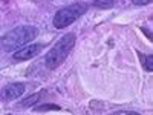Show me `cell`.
<instances>
[{
  "mask_svg": "<svg viewBox=\"0 0 153 115\" xmlns=\"http://www.w3.org/2000/svg\"><path fill=\"white\" fill-rule=\"evenodd\" d=\"M87 11V5L86 3H74L69 5L66 8H61L60 11H57V14L54 16V26L58 29H63L69 26L71 23H74L78 17H81L84 12Z\"/></svg>",
  "mask_w": 153,
  "mask_h": 115,
  "instance_id": "3",
  "label": "cell"
},
{
  "mask_svg": "<svg viewBox=\"0 0 153 115\" xmlns=\"http://www.w3.org/2000/svg\"><path fill=\"white\" fill-rule=\"evenodd\" d=\"M23 92H25V84L23 83H11L0 91V98L3 101H12V100L22 97Z\"/></svg>",
  "mask_w": 153,
  "mask_h": 115,
  "instance_id": "5",
  "label": "cell"
},
{
  "mask_svg": "<svg viewBox=\"0 0 153 115\" xmlns=\"http://www.w3.org/2000/svg\"><path fill=\"white\" fill-rule=\"evenodd\" d=\"M40 97H42V94H35V95H31L29 98H25V100L22 101V106H25V108H29V106L35 105L37 101L40 100Z\"/></svg>",
  "mask_w": 153,
  "mask_h": 115,
  "instance_id": "7",
  "label": "cell"
},
{
  "mask_svg": "<svg viewBox=\"0 0 153 115\" xmlns=\"http://www.w3.org/2000/svg\"><path fill=\"white\" fill-rule=\"evenodd\" d=\"M37 34L38 31L35 26H28V25L26 26H17L0 38V45L6 52H14V51L29 45L37 37Z\"/></svg>",
  "mask_w": 153,
  "mask_h": 115,
  "instance_id": "1",
  "label": "cell"
},
{
  "mask_svg": "<svg viewBox=\"0 0 153 115\" xmlns=\"http://www.w3.org/2000/svg\"><path fill=\"white\" fill-rule=\"evenodd\" d=\"M94 6L97 8H101V9H107V8H112L115 3H117V0H92Z\"/></svg>",
  "mask_w": 153,
  "mask_h": 115,
  "instance_id": "6",
  "label": "cell"
},
{
  "mask_svg": "<svg viewBox=\"0 0 153 115\" xmlns=\"http://www.w3.org/2000/svg\"><path fill=\"white\" fill-rule=\"evenodd\" d=\"M143 31H144V32H146V34H147V35H149V38H152V34H150V32H149V31H147V29H146V28H144V29H143Z\"/></svg>",
  "mask_w": 153,
  "mask_h": 115,
  "instance_id": "11",
  "label": "cell"
},
{
  "mask_svg": "<svg viewBox=\"0 0 153 115\" xmlns=\"http://www.w3.org/2000/svg\"><path fill=\"white\" fill-rule=\"evenodd\" d=\"M34 111H37V112H43V111H60V106H57V105H42V106L34 108Z\"/></svg>",
  "mask_w": 153,
  "mask_h": 115,
  "instance_id": "8",
  "label": "cell"
},
{
  "mask_svg": "<svg viewBox=\"0 0 153 115\" xmlns=\"http://www.w3.org/2000/svg\"><path fill=\"white\" fill-rule=\"evenodd\" d=\"M76 37L74 32H69L66 35H63L60 40L49 49V52L45 57V65L48 69H55L58 68L63 61L68 58V55L71 54V51L75 45Z\"/></svg>",
  "mask_w": 153,
  "mask_h": 115,
  "instance_id": "2",
  "label": "cell"
},
{
  "mask_svg": "<svg viewBox=\"0 0 153 115\" xmlns=\"http://www.w3.org/2000/svg\"><path fill=\"white\" fill-rule=\"evenodd\" d=\"M135 5H149L152 0H132Z\"/></svg>",
  "mask_w": 153,
  "mask_h": 115,
  "instance_id": "10",
  "label": "cell"
},
{
  "mask_svg": "<svg viewBox=\"0 0 153 115\" xmlns=\"http://www.w3.org/2000/svg\"><path fill=\"white\" fill-rule=\"evenodd\" d=\"M43 51V45H38V43H34V45H26L17 51H14V60L17 61H23V60H29V58H34L35 55H38Z\"/></svg>",
  "mask_w": 153,
  "mask_h": 115,
  "instance_id": "4",
  "label": "cell"
},
{
  "mask_svg": "<svg viewBox=\"0 0 153 115\" xmlns=\"http://www.w3.org/2000/svg\"><path fill=\"white\" fill-rule=\"evenodd\" d=\"M143 61H144V66H146V69L152 72V71H153V55H152V54L146 55V57L143 58Z\"/></svg>",
  "mask_w": 153,
  "mask_h": 115,
  "instance_id": "9",
  "label": "cell"
}]
</instances>
